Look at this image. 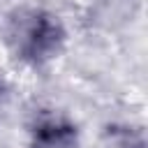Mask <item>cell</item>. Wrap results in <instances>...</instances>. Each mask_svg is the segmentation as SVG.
<instances>
[{
  "mask_svg": "<svg viewBox=\"0 0 148 148\" xmlns=\"http://www.w3.org/2000/svg\"><path fill=\"white\" fill-rule=\"evenodd\" d=\"M2 35L9 53L28 67H44L53 62L67 44V28L62 18L37 5L16 7L5 21Z\"/></svg>",
  "mask_w": 148,
  "mask_h": 148,
  "instance_id": "obj_1",
  "label": "cell"
},
{
  "mask_svg": "<svg viewBox=\"0 0 148 148\" xmlns=\"http://www.w3.org/2000/svg\"><path fill=\"white\" fill-rule=\"evenodd\" d=\"M28 148H79L81 130L72 116L58 109H39L25 127Z\"/></svg>",
  "mask_w": 148,
  "mask_h": 148,
  "instance_id": "obj_2",
  "label": "cell"
},
{
  "mask_svg": "<svg viewBox=\"0 0 148 148\" xmlns=\"http://www.w3.org/2000/svg\"><path fill=\"white\" fill-rule=\"evenodd\" d=\"M113 146L116 148H143V139H141V134H134L132 130H123L116 134Z\"/></svg>",
  "mask_w": 148,
  "mask_h": 148,
  "instance_id": "obj_3",
  "label": "cell"
},
{
  "mask_svg": "<svg viewBox=\"0 0 148 148\" xmlns=\"http://www.w3.org/2000/svg\"><path fill=\"white\" fill-rule=\"evenodd\" d=\"M5 90H7V86H5V79L0 76V99L5 97Z\"/></svg>",
  "mask_w": 148,
  "mask_h": 148,
  "instance_id": "obj_4",
  "label": "cell"
}]
</instances>
